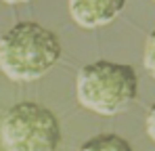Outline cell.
Here are the masks:
<instances>
[{
    "label": "cell",
    "instance_id": "6da1fadb",
    "mask_svg": "<svg viewBox=\"0 0 155 151\" xmlns=\"http://www.w3.org/2000/svg\"><path fill=\"white\" fill-rule=\"evenodd\" d=\"M61 52V40L52 29L21 21L0 38V72L13 82H36L57 65Z\"/></svg>",
    "mask_w": 155,
    "mask_h": 151
},
{
    "label": "cell",
    "instance_id": "7a4b0ae2",
    "mask_svg": "<svg viewBox=\"0 0 155 151\" xmlns=\"http://www.w3.org/2000/svg\"><path fill=\"white\" fill-rule=\"evenodd\" d=\"M138 95V76L126 63L94 61L78 72L76 97L97 116L111 118L126 111Z\"/></svg>",
    "mask_w": 155,
    "mask_h": 151
},
{
    "label": "cell",
    "instance_id": "3957f363",
    "mask_svg": "<svg viewBox=\"0 0 155 151\" xmlns=\"http://www.w3.org/2000/svg\"><path fill=\"white\" fill-rule=\"evenodd\" d=\"M0 143L4 151H57L61 126L48 107L36 101H21L4 113Z\"/></svg>",
    "mask_w": 155,
    "mask_h": 151
},
{
    "label": "cell",
    "instance_id": "277c9868",
    "mask_svg": "<svg viewBox=\"0 0 155 151\" xmlns=\"http://www.w3.org/2000/svg\"><path fill=\"white\" fill-rule=\"evenodd\" d=\"M126 6V0H67V8L76 25L97 29L111 23Z\"/></svg>",
    "mask_w": 155,
    "mask_h": 151
},
{
    "label": "cell",
    "instance_id": "5b68a950",
    "mask_svg": "<svg viewBox=\"0 0 155 151\" xmlns=\"http://www.w3.org/2000/svg\"><path fill=\"white\" fill-rule=\"evenodd\" d=\"M78 151H132V147L120 134L105 132V134H97V136L88 139L86 143H82V147Z\"/></svg>",
    "mask_w": 155,
    "mask_h": 151
},
{
    "label": "cell",
    "instance_id": "8992f818",
    "mask_svg": "<svg viewBox=\"0 0 155 151\" xmlns=\"http://www.w3.org/2000/svg\"><path fill=\"white\" fill-rule=\"evenodd\" d=\"M143 65L149 72V76L155 80V29L149 34L145 42V52H143Z\"/></svg>",
    "mask_w": 155,
    "mask_h": 151
},
{
    "label": "cell",
    "instance_id": "52a82bcc",
    "mask_svg": "<svg viewBox=\"0 0 155 151\" xmlns=\"http://www.w3.org/2000/svg\"><path fill=\"white\" fill-rule=\"evenodd\" d=\"M145 128H147V134L151 136V141L155 143V105L149 109L147 113V122H145Z\"/></svg>",
    "mask_w": 155,
    "mask_h": 151
},
{
    "label": "cell",
    "instance_id": "ba28073f",
    "mask_svg": "<svg viewBox=\"0 0 155 151\" xmlns=\"http://www.w3.org/2000/svg\"><path fill=\"white\" fill-rule=\"evenodd\" d=\"M6 4H23V2H29V0H2Z\"/></svg>",
    "mask_w": 155,
    "mask_h": 151
},
{
    "label": "cell",
    "instance_id": "9c48e42d",
    "mask_svg": "<svg viewBox=\"0 0 155 151\" xmlns=\"http://www.w3.org/2000/svg\"><path fill=\"white\" fill-rule=\"evenodd\" d=\"M153 2H155V0H153Z\"/></svg>",
    "mask_w": 155,
    "mask_h": 151
}]
</instances>
